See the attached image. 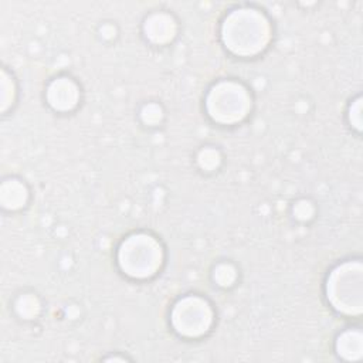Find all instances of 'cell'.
<instances>
[{
    "label": "cell",
    "mask_w": 363,
    "mask_h": 363,
    "mask_svg": "<svg viewBox=\"0 0 363 363\" xmlns=\"http://www.w3.org/2000/svg\"><path fill=\"white\" fill-rule=\"evenodd\" d=\"M221 40L234 55L252 57L267 48L271 40V24L259 10L241 7L224 18Z\"/></svg>",
    "instance_id": "cell-1"
},
{
    "label": "cell",
    "mask_w": 363,
    "mask_h": 363,
    "mask_svg": "<svg viewBox=\"0 0 363 363\" xmlns=\"http://www.w3.org/2000/svg\"><path fill=\"white\" fill-rule=\"evenodd\" d=\"M163 262L160 242L146 234L136 233L126 237L118 248V265L128 277L143 279L155 275Z\"/></svg>",
    "instance_id": "cell-2"
},
{
    "label": "cell",
    "mask_w": 363,
    "mask_h": 363,
    "mask_svg": "<svg viewBox=\"0 0 363 363\" xmlns=\"http://www.w3.org/2000/svg\"><path fill=\"white\" fill-rule=\"evenodd\" d=\"M362 262L346 261L335 267L326 281V296L332 308L345 315L362 312Z\"/></svg>",
    "instance_id": "cell-3"
},
{
    "label": "cell",
    "mask_w": 363,
    "mask_h": 363,
    "mask_svg": "<svg viewBox=\"0 0 363 363\" xmlns=\"http://www.w3.org/2000/svg\"><path fill=\"white\" fill-rule=\"evenodd\" d=\"M206 109L210 118L218 123H237L250 112L251 96L241 84L234 81H221L208 91Z\"/></svg>",
    "instance_id": "cell-4"
},
{
    "label": "cell",
    "mask_w": 363,
    "mask_h": 363,
    "mask_svg": "<svg viewBox=\"0 0 363 363\" xmlns=\"http://www.w3.org/2000/svg\"><path fill=\"white\" fill-rule=\"evenodd\" d=\"M170 322L180 336L200 337L208 332L213 323V309L204 298L189 295L176 302Z\"/></svg>",
    "instance_id": "cell-5"
},
{
    "label": "cell",
    "mask_w": 363,
    "mask_h": 363,
    "mask_svg": "<svg viewBox=\"0 0 363 363\" xmlns=\"http://www.w3.org/2000/svg\"><path fill=\"white\" fill-rule=\"evenodd\" d=\"M45 96L52 109L67 112L78 105L79 88L71 78L60 77L50 82Z\"/></svg>",
    "instance_id": "cell-6"
},
{
    "label": "cell",
    "mask_w": 363,
    "mask_h": 363,
    "mask_svg": "<svg viewBox=\"0 0 363 363\" xmlns=\"http://www.w3.org/2000/svg\"><path fill=\"white\" fill-rule=\"evenodd\" d=\"M143 31L146 38L157 45L170 43L177 31L174 18L167 13H153L143 24Z\"/></svg>",
    "instance_id": "cell-7"
},
{
    "label": "cell",
    "mask_w": 363,
    "mask_h": 363,
    "mask_svg": "<svg viewBox=\"0 0 363 363\" xmlns=\"http://www.w3.org/2000/svg\"><path fill=\"white\" fill-rule=\"evenodd\" d=\"M28 190L24 183L17 179H7L0 187V203L7 210H17L26 204Z\"/></svg>",
    "instance_id": "cell-8"
},
{
    "label": "cell",
    "mask_w": 363,
    "mask_h": 363,
    "mask_svg": "<svg viewBox=\"0 0 363 363\" xmlns=\"http://www.w3.org/2000/svg\"><path fill=\"white\" fill-rule=\"evenodd\" d=\"M362 333L357 329L342 332L336 340V352L345 360H357L362 357L363 342Z\"/></svg>",
    "instance_id": "cell-9"
},
{
    "label": "cell",
    "mask_w": 363,
    "mask_h": 363,
    "mask_svg": "<svg viewBox=\"0 0 363 363\" xmlns=\"http://www.w3.org/2000/svg\"><path fill=\"white\" fill-rule=\"evenodd\" d=\"M14 309L17 315L23 319H34L41 309L40 301L35 295L33 294H23L17 298L14 303Z\"/></svg>",
    "instance_id": "cell-10"
},
{
    "label": "cell",
    "mask_w": 363,
    "mask_h": 363,
    "mask_svg": "<svg viewBox=\"0 0 363 363\" xmlns=\"http://www.w3.org/2000/svg\"><path fill=\"white\" fill-rule=\"evenodd\" d=\"M213 278L220 286H231L237 279V271L231 264L223 262L214 268Z\"/></svg>",
    "instance_id": "cell-11"
},
{
    "label": "cell",
    "mask_w": 363,
    "mask_h": 363,
    "mask_svg": "<svg viewBox=\"0 0 363 363\" xmlns=\"http://www.w3.org/2000/svg\"><path fill=\"white\" fill-rule=\"evenodd\" d=\"M197 162H199L201 169L210 172V170H214L220 166L221 155L214 147H204V149L200 150V153L197 156Z\"/></svg>",
    "instance_id": "cell-12"
},
{
    "label": "cell",
    "mask_w": 363,
    "mask_h": 363,
    "mask_svg": "<svg viewBox=\"0 0 363 363\" xmlns=\"http://www.w3.org/2000/svg\"><path fill=\"white\" fill-rule=\"evenodd\" d=\"M140 118L146 125H157L163 118V111L157 104H147L142 108Z\"/></svg>",
    "instance_id": "cell-13"
},
{
    "label": "cell",
    "mask_w": 363,
    "mask_h": 363,
    "mask_svg": "<svg viewBox=\"0 0 363 363\" xmlns=\"http://www.w3.org/2000/svg\"><path fill=\"white\" fill-rule=\"evenodd\" d=\"M9 94L14 95V85H13V81L7 77V74L3 71V74H1V109L3 111H6V108L13 101L9 96Z\"/></svg>",
    "instance_id": "cell-14"
},
{
    "label": "cell",
    "mask_w": 363,
    "mask_h": 363,
    "mask_svg": "<svg viewBox=\"0 0 363 363\" xmlns=\"http://www.w3.org/2000/svg\"><path fill=\"white\" fill-rule=\"evenodd\" d=\"M294 214L299 220H309L313 216V206L306 200H301L295 204Z\"/></svg>",
    "instance_id": "cell-15"
},
{
    "label": "cell",
    "mask_w": 363,
    "mask_h": 363,
    "mask_svg": "<svg viewBox=\"0 0 363 363\" xmlns=\"http://www.w3.org/2000/svg\"><path fill=\"white\" fill-rule=\"evenodd\" d=\"M362 99L360 98H357L356 101H354V104L352 105V108H350V122H352V125L356 128V129H360V125H362V115H360V112H362Z\"/></svg>",
    "instance_id": "cell-16"
}]
</instances>
